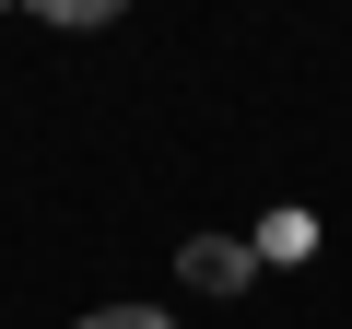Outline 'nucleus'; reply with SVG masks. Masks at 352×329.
I'll return each mask as SVG.
<instances>
[{
    "instance_id": "f257e3e1",
    "label": "nucleus",
    "mask_w": 352,
    "mask_h": 329,
    "mask_svg": "<svg viewBox=\"0 0 352 329\" xmlns=\"http://www.w3.org/2000/svg\"><path fill=\"white\" fill-rule=\"evenodd\" d=\"M82 329H164V306H94Z\"/></svg>"
},
{
    "instance_id": "f03ea898",
    "label": "nucleus",
    "mask_w": 352,
    "mask_h": 329,
    "mask_svg": "<svg viewBox=\"0 0 352 329\" xmlns=\"http://www.w3.org/2000/svg\"><path fill=\"white\" fill-rule=\"evenodd\" d=\"M36 12H47V24H106L118 0H36Z\"/></svg>"
}]
</instances>
